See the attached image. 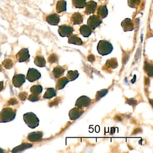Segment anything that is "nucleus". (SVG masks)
<instances>
[{"instance_id":"obj_1","label":"nucleus","mask_w":153,"mask_h":153,"mask_svg":"<svg viewBox=\"0 0 153 153\" xmlns=\"http://www.w3.org/2000/svg\"><path fill=\"white\" fill-rule=\"evenodd\" d=\"M16 115V110L11 108H4L0 112V123L10 122L15 118Z\"/></svg>"},{"instance_id":"obj_2","label":"nucleus","mask_w":153,"mask_h":153,"mask_svg":"<svg viewBox=\"0 0 153 153\" xmlns=\"http://www.w3.org/2000/svg\"><path fill=\"white\" fill-rule=\"evenodd\" d=\"M113 49L114 48L112 45L109 41L105 40H100L99 42L97 47L99 53L103 56L111 53L112 52Z\"/></svg>"},{"instance_id":"obj_3","label":"nucleus","mask_w":153,"mask_h":153,"mask_svg":"<svg viewBox=\"0 0 153 153\" xmlns=\"http://www.w3.org/2000/svg\"><path fill=\"white\" fill-rule=\"evenodd\" d=\"M25 124L31 128H35L39 125V119L33 112H27L23 116Z\"/></svg>"},{"instance_id":"obj_4","label":"nucleus","mask_w":153,"mask_h":153,"mask_svg":"<svg viewBox=\"0 0 153 153\" xmlns=\"http://www.w3.org/2000/svg\"><path fill=\"white\" fill-rule=\"evenodd\" d=\"M41 78V73L36 68H30L28 69L26 76L27 79L30 82L39 80Z\"/></svg>"},{"instance_id":"obj_5","label":"nucleus","mask_w":153,"mask_h":153,"mask_svg":"<svg viewBox=\"0 0 153 153\" xmlns=\"http://www.w3.org/2000/svg\"><path fill=\"white\" fill-rule=\"evenodd\" d=\"M102 23V19L97 15L91 16L87 21V25L92 30H94Z\"/></svg>"},{"instance_id":"obj_6","label":"nucleus","mask_w":153,"mask_h":153,"mask_svg":"<svg viewBox=\"0 0 153 153\" xmlns=\"http://www.w3.org/2000/svg\"><path fill=\"white\" fill-rule=\"evenodd\" d=\"M58 33L61 37H69L74 31V28L68 25H62L58 28Z\"/></svg>"},{"instance_id":"obj_7","label":"nucleus","mask_w":153,"mask_h":153,"mask_svg":"<svg viewBox=\"0 0 153 153\" xmlns=\"http://www.w3.org/2000/svg\"><path fill=\"white\" fill-rule=\"evenodd\" d=\"M16 59L19 62H23L28 61L30 58V55L29 53L28 49L23 48L20 50L16 55Z\"/></svg>"},{"instance_id":"obj_8","label":"nucleus","mask_w":153,"mask_h":153,"mask_svg":"<svg viewBox=\"0 0 153 153\" xmlns=\"http://www.w3.org/2000/svg\"><path fill=\"white\" fill-rule=\"evenodd\" d=\"M91 99L86 96H82L78 99L75 103V106L80 109H83L89 106L91 103Z\"/></svg>"},{"instance_id":"obj_9","label":"nucleus","mask_w":153,"mask_h":153,"mask_svg":"<svg viewBox=\"0 0 153 153\" xmlns=\"http://www.w3.org/2000/svg\"><path fill=\"white\" fill-rule=\"evenodd\" d=\"M26 77L23 74H15L12 79V83L14 87L20 88L25 82Z\"/></svg>"},{"instance_id":"obj_10","label":"nucleus","mask_w":153,"mask_h":153,"mask_svg":"<svg viewBox=\"0 0 153 153\" xmlns=\"http://www.w3.org/2000/svg\"><path fill=\"white\" fill-rule=\"evenodd\" d=\"M83 112V109H80L78 107H75L70 111L68 114L69 118L72 121L76 120L82 115Z\"/></svg>"},{"instance_id":"obj_11","label":"nucleus","mask_w":153,"mask_h":153,"mask_svg":"<svg viewBox=\"0 0 153 153\" xmlns=\"http://www.w3.org/2000/svg\"><path fill=\"white\" fill-rule=\"evenodd\" d=\"M84 21L83 16L79 12L73 13L70 17V22L73 25H79Z\"/></svg>"},{"instance_id":"obj_12","label":"nucleus","mask_w":153,"mask_h":153,"mask_svg":"<svg viewBox=\"0 0 153 153\" xmlns=\"http://www.w3.org/2000/svg\"><path fill=\"white\" fill-rule=\"evenodd\" d=\"M46 21L51 25H57L60 22V17L56 13H52L46 16Z\"/></svg>"},{"instance_id":"obj_13","label":"nucleus","mask_w":153,"mask_h":153,"mask_svg":"<svg viewBox=\"0 0 153 153\" xmlns=\"http://www.w3.org/2000/svg\"><path fill=\"white\" fill-rule=\"evenodd\" d=\"M97 4L94 1H88L85 6V13L87 15H90L95 13L97 9Z\"/></svg>"},{"instance_id":"obj_14","label":"nucleus","mask_w":153,"mask_h":153,"mask_svg":"<svg viewBox=\"0 0 153 153\" xmlns=\"http://www.w3.org/2000/svg\"><path fill=\"white\" fill-rule=\"evenodd\" d=\"M121 27L124 30V31H133L134 28L133 23L131 19L129 18L125 19L121 22Z\"/></svg>"},{"instance_id":"obj_15","label":"nucleus","mask_w":153,"mask_h":153,"mask_svg":"<svg viewBox=\"0 0 153 153\" xmlns=\"http://www.w3.org/2000/svg\"><path fill=\"white\" fill-rule=\"evenodd\" d=\"M43 136V133L42 131H35L30 133L28 136L27 139L30 142H38L42 140Z\"/></svg>"},{"instance_id":"obj_16","label":"nucleus","mask_w":153,"mask_h":153,"mask_svg":"<svg viewBox=\"0 0 153 153\" xmlns=\"http://www.w3.org/2000/svg\"><path fill=\"white\" fill-rule=\"evenodd\" d=\"M68 42L69 44L75 45H82L83 44V42L82 39L79 37L78 36L71 34L68 37Z\"/></svg>"},{"instance_id":"obj_17","label":"nucleus","mask_w":153,"mask_h":153,"mask_svg":"<svg viewBox=\"0 0 153 153\" xmlns=\"http://www.w3.org/2000/svg\"><path fill=\"white\" fill-rule=\"evenodd\" d=\"M68 82H69V80L66 77L58 78V79L56 82V87H55L56 90H60L63 89Z\"/></svg>"},{"instance_id":"obj_18","label":"nucleus","mask_w":153,"mask_h":153,"mask_svg":"<svg viewBox=\"0 0 153 153\" xmlns=\"http://www.w3.org/2000/svg\"><path fill=\"white\" fill-rule=\"evenodd\" d=\"M67 10V3L65 0H59L56 4V10L58 13L65 12Z\"/></svg>"},{"instance_id":"obj_19","label":"nucleus","mask_w":153,"mask_h":153,"mask_svg":"<svg viewBox=\"0 0 153 153\" xmlns=\"http://www.w3.org/2000/svg\"><path fill=\"white\" fill-rule=\"evenodd\" d=\"M64 72H65V68L63 67L59 66V65L53 68L52 71L53 76L56 79L61 78V76L64 74Z\"/></svg>"},{"instance_id":"obj_20","label":"nucleus","mask_w":153,"mask_h":153,"mask_svg":"<svg viewBox=\"0 0 153 153\" xmlns=\"http://www.w3.org/2000/svg\"><path fill=\"white\" fill-rule=\"evenodd\" d=\"M108 15V11L106 5L100 6L97 9V16H99L100 18L104 19L107 17Z\"/></svg>"},{"instance_id":"obj_21","label":"nucleus","mask_w":153,"mask_h":153,"mask_svg":"<svg viewBox=\"0 0 153 153\" xmlns=\"http://www.w3.org/2000/svg\"><path fill=\"white\" fill-rule=\"evenodd\" d=\"M79 31L81 34L84 37H88L92 33V30L87 25H83L81 26Z\"/></svg>"},{"instance_id":"obj_22","label":"nucleus","mask_w":153,"mask_h":153,"mask_svg":"<svg viewBox=\"0 0 153 153\" xmlns=\"http://www.w3.org/2000/svg\"><path fill=\"white\" fill-rule=\"evenodd\" d=\"M79 74L78 70H69L67 72L66 78L69 80V81H73L78 78Z\"/></svg>"},{"instance_id":"obj_23","label":"nucleus","mask_w":153,"mask_h":153,"mask_svg":"<svg viewBox=\"0 0 153 153\" xmlns=\"http://www.w3.org/2000/svg\"><path fill=\"white\" fill-rule=\"evenodd\" d=\"M34 64L40 67H44L46 66V60L43 56L37 55L34 59Z\"/></svg>"},{"instance_id":"obj_24","label":"nucleus","mask_w":153,"mask_h":153,"mask_svg":"<svg viewBox=\"0 0 153 153\" xmlns=\"http://www.w3.org/2000/svg\"><path fill=\"white\" fill-rule=\"evenodd\" d=\"M56 95V92L55 89L53 88H49L46 90V91L43 95V98L46 99H49L53 97H55Z\"/></svg>"},{"instance_id":"obj_25","label":"nucleus","mask_w":153,"mask_h":153,"mask_svg":"<svg viewBox=\"0 0 153 153\" xmlns=\"http://www.w3.org/2000/svg\"><path fill=\"white\" fill-rule=\"evenodd\" d=\"M72 3L75 8L83 9L86 6L87 0H72Z\"/></svg>"},{"instance_id":"obj_26","label":"nucleus","mask_w":153,"mask_h":153,"mask_svg":"<svg viewBox=\"0 0 153 153\" xmlns=\"http://www.w3.org/2000/svg\"><path fill=\"white\" fill-rule=\"evenodd\" d=\"M42 91H43V87L40 85H33L30 88V91L31 92V93L36 95L40 94L42 93Z\"/></svg>"},{"instance_id":"obj_27","label":"nucleus","mask_w":153,"mask_h":153,"mask_svg":"<svg viewBox=\"0 0 153 153\" xmlns=\"http://www.w3.org/2000/svg\"><path fill=\"white\" fill-rule=\"evenodd\" d=\"M33 145L32 144H30V143H22L21 144L20 146H18L17 147H16L15 148H14L13 150H12V152H19V151H22L24 149H26L28 148H30Z\"/></svg>"},{"instance_id":"obj_28","label":"nucleus","mask_w":153,"mask_h":153,"mask_svg":"<svg viewBox=\"0 0 153 153\" xmlns=\"http://www.w3.org/2000/svg\"><path fill=\"white\" fill-rule=\"evenodd\" d=\"M128 5L131 8H137L140 3V0H128Z\"/></svg>"},{"instance_id":"obj_29","label":"nucleus","mask_w":153,"mask_h":153,"mask_svg":"<svg viewBox=\"0 0 153 153\" xmlns=\"http://www.w3.org/2000/svg\"><path fill=\"white\" fill-rule=\"evenodd\" d=\"M28 99L30 102H35L39 101L40 100V96H39V95H36V94L32 93L31 95H30Z\"/></svg>"},{"instance_id":"obj_30","label":"nucleus","mask_w":153,"mask_h":153,"mask_svg":"<svg viewBox=\"0 0 153 153\" xmlns=\"http://www.w3.org/2000/svg\"><path fill=\"white\" fill-rule=\"evenodd\" d=\"M3 64L4 67H6L7 69L11 68L13 66V62L10 59H6L3 62Z\"/></svg>"},{"instance_id":"obj_31","label":"nucleus","mask_w":153,"mask_h":153,"mask_svg":"<svg viewBox=\"0 0 153 153\" xmlns=\"http://www.w3.org/2000/svg\"><path fill=\"white\" fill-rule=\"evenodd\" d=\"M4 88V82L3 81H0V92H1Z\"/></svg>"},{"instance_id":"obj_32","label":"nucleus","mask_w":153,"mask_h":153,"mask_svg":"<svg viewBox=\"0 0 153 153\" xmlns=\"http://www.w3.org/2000/svg\"><path fill=\"white\" fill-rule=\"evenodd\" d=\"M2 70H3L2 66H1V64H0V72H1V71H2Z\"/></svg>"},{"instance_id":"obj_33","label":"nucleus","mask_w":153,"mask_h":153,"mask_svg":"<svg viewBox=\"0 0 153 153\" xmlns=\"http://www.w3.org/2000/svg\"><path fill=\"white\" fill-rule=\"evenodd\" d=\"M0 152H4V151L3 150V149H1V150H0Z\"/></svg>"},{"instance_id":"obj_34","label":"nucleus","mask_w":153,"mask_h":153,"mask_svg":"<svg viewBox=\"0 0 153 153\" xmlns=\"http://www.w3.org/2000/svg\"><path fill=\"white\" fill-rule=\"evenodd\" d=\"M100 1H103V0H100Z\"/></svg>"}]
</instances>
